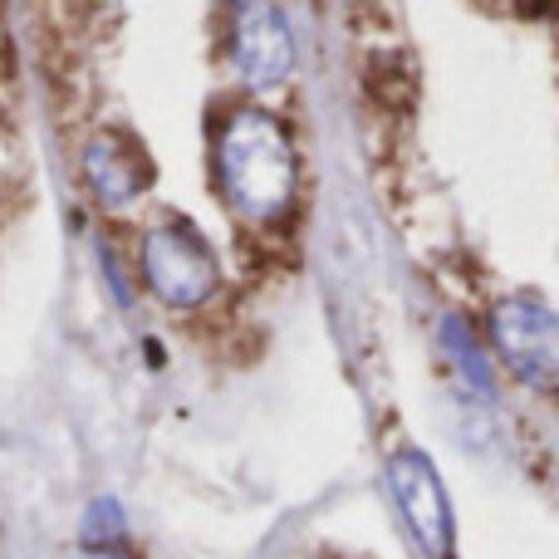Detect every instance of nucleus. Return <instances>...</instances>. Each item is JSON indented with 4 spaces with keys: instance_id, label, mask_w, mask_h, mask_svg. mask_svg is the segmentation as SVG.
I'll list each match as a JSON object with an SVG mask.
<instances>
[{
    "instance_id": "obj_1",
    "label": "nucleus",
    "mask_w": 559,
    "mask_h": 559,
    "mask_svg": "<svg viewBox=\"0 0 559 559\" xmlns=\"http://www.w3.org/2000/svg\"><path fill=\"white\" fill-rule=\"evenodd\" d=\"M206 167L212 192L241 231L246 265L255 275L285 271V236L299 212V147L275 108L255 94H226L206 108Z\"/></svg>"
},
{
    "instance_id": "obj_2",
    "label": "nucleus",
    "mask_w": 559,
    "mask_h": 559,
    "mask_svg": "<svg viewBox=\"0 0 559 559\" xmlns=\"http://www.w3.org/2000/svg\"><path fill=\"white\" fill-rule=\"evenodd\" d=\"M133 261L138 280H143L147 299H153L163 314H206V309L222 305V255L206 241V231L182 212H157L138 226L133 241Z\"/></svg>"
},
{
    "instance_id": "obj_3",
    "label": "nucleus",
    "mask_w": 559,
    "mask_h": 559,
    "mask_svg": "<svg viewBox=\"0 0 559 559\" xmlns=\"http://www.w3.org/2000/svg\"><path fill=\"white\" fill-rule=\"evenodd\" d=\"M74 177L79 192L98 206L104 216H128L147 202V192L157 187V163L147 153V143L128 123L98 118L79 133L74 147Z\"/></svg>"
},
{
    "instance_id": "obj_4",
    "label": "nucleus",
    "mask_w": 559,
    "mask_h": 559,
    "mask_svg": "<svg viewBox=\"0 0 559 559\" xmlns=\"http://www.w3.org/2000/svg\"><path fill=\"white\" fill-rule=\"evenodd\" d=\"M222 49L241 94L280 88L295 69V35H289L285 5L280 0H226Z\"/></svg>"
},
{
    "instance_id": "obj_5",
    "label": "nucleus",
    "mask_w": 559,
    "mask_h": 559,
    "mask_svg": "<svg viewBox=\"0 0 559 559\" xmlns=\"http://www.w3.org/2000/svg\"><path fill=\"white\" fill-rule=\"evenodd\" d=\"M496 358L506 373L545 397H559V314L535 295H506L486 319Z\"/></svg>"
},
{
    "instance_id": "obj_6",
    "label": "nucleus",
    "mask_w": 559,
    "mask_h": 559,
    "mask_svg": "<svg viewBox=\"0 0 559 559\" xmlns=\"http://www.w3.org/2000/svg\"><path fill=\"white\" fill-rule=\"evenodd\" d=\"M388 491L403 515L407 535L427 559H452L456 550V525H452V496H447L442 476H437L432 456L423 447H397L388 456Z\"/></svg>"
},
{
    "instance_id": "obj_7",
    "label": "nucleus",
    "mask_w": 559,
    "mask_h": 559,
    "mask_svg": "<svg viewBox=\"0 0 559 559\" xmlns=\"http://www.w3.org/2000/svg\"><path fill=\"white\" fill-rule=\"evenodd\" d=\"M358 94L378 118H393V123L413 118L417 94H423L413 55L403 45H373L364 55V69H358Z\"/></svg>"
},
{
    "instance_id": "obj_8",
    "label": "nucleus",
    "mask_w": 559,
    "mask_h": 559,
    "mask_svg": "<svg viewBox=\"0 0 559 559\" xmlns=\"http://www.w3.org/2000/svg\"><path fill=\"white\" fill-rule=\"evenodd\" d=\"M29 202H35V163L25 147V123L0 84V231H10L29 212Z\"/></svg>"
},
{
    "instance_id": "obj_9",
    "label": "nucleus",
    "mask_w": 559,
    "mask_h": 559,
    "mask_svg": "<svg viewBox=\"0 0 559 559\" xmlns=\"http://www.w3.org/2000/svg\"><path fill=\"white\" fill-rule=\"evenodd\" d=\"M442 334H447V354H452V364L462 368V378L472 383V393L491 397V364H486V348L472 338V329H466L462 319H447Z\"/></svg>"
},
{
    "instance_id": "obj_10",
    "label": "nucleus",
    "mask_w": 559,
    "mask_h": 559,
    "mask_svg": "<svg viewBox=\"0 0 559 559\" xmlns=\"http://www.w3.org/2000/svg\"><path fill=\"white\" fill-rule=\"evenodd\" d=\"M79 559H133V555H128L118 540H84V550H79Z\"/></svg>"
},
{
    "instance_id": "obj_11",
    "label": "nucleus",
    "mask_w": 559,
    "mask_h": 559,
    "mask_svg": "<svg viewBox=\"0 0 559 559\" xmlns=\"http://www.w3.org/2000/svg\"><path fill=\"white\" fill-rule=\"evenodd\" d=\"M515 5H525V10H535V5H545V0H515Z\"/></svg>"
}]
</instances>
